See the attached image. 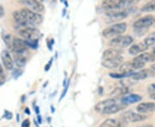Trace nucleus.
<instances>
[{"label":"nucleus","mask_w":155,"mask_h":127,"mask_svg":"<svg viewBox=\"0 0 155 127\" xmlns=\"http://www.w3.org/2000/svg\"><path fill=\"white\" fill-rule=\"evenodd\" d=\"M137 4V1L132 0H105L103 1V8L108 11H122L123 9H129Z\"/></svg>","instance_id":"nucleus-1"},{"label":"nucleus","mask_w":155,"mask_h":127,"mask_svg":"<svg viewBox=\"0 0 155 127\" xmlns=\"http://www.w3.org/2000/svg\"><path fill=\"white\" fill-rule=\"evenodd\" d=\"M127 25L125 22H119V23H115L111 25L110 27L105 28L103 30L102 34L105 38H110L113 37L115 38L116 36L121 35L127 30Z\"/></svg>","instance_id":"nucleus-2"},{"label":"nucleus","mask_w":155,"mask_h":127,"mask_svg":"<svg viewBox=\"0 0 155 127\" xmlns=\"http://www.w3.org/2000/svg\"><path fill=\"white\" fill-rule=\"evenodd\" d=\"M20 13H21L22 17L24 18V20L26 22H28L31 25V27H34V28H35V26L40 25L43 21L41 15L30 11L28 9H22V11H20Z\"/></svg>","instance_id":"nucleus-3"},{"label":"nucleus","mask_w":155,"mask_h":127,"mask_svg":"<svg viewBox=\"0 0 155 127\" xmlns=\"http://www.w3.org/2000/svg\"><path fill=\"white\" fill-rule=\"evenodd\" d=\"M133 37L130 35H119L111 40L110 41V46L111 48L119 50L127 47L133 43Z\"/></svg>","instance_id":"nucleus-4"},{"label":"nucleus","mask_w":155,"mask_h":127,"mask_svg":"<svg viewBox=\"0 0 155 127\" xmlns=\"http://www.w3.org/2000/svg\"><path fill=\"white\" fill-rule=\"evenodd\" d=\"M147 119V116L144 114H140L139 113H135L132 110L125 111L120 115V119L125 123H136L141 122Z\"/></svg>","instance_id":"nucleus-5"},{"label":"nucleus","mask_w":155,"mask_h":127,"mask_svg":"<svg viewBox=\"0 0 155 127\" xmlns=\"http://www.w3.org/2000/svg\"><path fill=\"white\" fill-rule=\"evenodd\" d=\"M19 35H21L25 40H38L41 33L36 28L28 27L22 28L19 31Z\"/></svg>","instance_id":"nucleus-6"},{"label":"nucleus","mask_w":155,"mask_h":127,"mask_svg":"<svg viewBox=\"0 0 155 127\" xmlns=\"http://www.w3.org/2000/svg\"><path fill=\"white\" fill-rule=\"evenodd\" d=\"M106 15V23H113L117 22L125 19L128 16L127 11H108Z\"/></svg>","instance_id":"nucleus-7"},{"label":"nucleus","mask_w":155,"mask_h":127,"mask_svg":"<svg viewBox=\"0 0 155 127\" xmlns=\"http://www.w3.org/2000/svg\"><path fill=\"white\" fill-rule=\"evenodd\" d=\"M153 18L154 17L153 16H146L140 18L134 22V29H148L151 26H153Z\"/></svg>","instance_id":"nucleus-8"},{"label":"nucleus","mask_w":155,"mask_h":127,"mask_svg":"<svg viewBox=\"0 0 155 127\" xmlns=\"http://www.w3.org/2000/svg\"><path fill=\"white\" fill-rule=\"evenodd\" d=\"M123 58L122 56H117L116 58H113L110 59H106V60H102V65L103 66L108 69H116L117 67H120L123 64Z\"/></svg>","instance_id":"nucleus-9"},{"label":"nucleus","mask_w":155,"mask_h":127,"mask_svg":"<svg viewBox=\"0 0 155 127\" xmlns=\"http://www.w3.org/2000/svg\"><path fill=\"white\" fill-rule=\"evenodd\" d=\"M155 75V73L151 69H147V70H140L138 71H134L131 78L133 80H143L146 78H153Z\"/></svg>","instance_id":"nucleus-10"},{"label":"nucleus","mask_w":155,"mask_h":127,"mask_svg":"<svg viewBox=\"0 0 155 127\" xmlns=\"http://www.w3.org/2000/svg\"><path fill=\"white\" fill-rule=\"evenodd\" d=\"M23 5L27 6L28 10L36 12V13H40L44 11V6L43 5L39 2V1H35V0H25V1H22Z\"/></svg>","instance_id":"nucleus-11"},{"label":"nucleus","mask_w":155,"mask_h":127,"mask_svg":"<svg viewBox=\"0 0 155 127\" xmlns=\"http://www.w3.org/2000/svg\"><path fill=\"white\" fill-rule=\"evenodd\" d=\"M1 59L3 62V65L8 71H11L14 68V61L11 58V54L9 53V52L7 50H4L1 52Z\"/></svg>","instance_id":"nucleus-12"},{"label":"nucleus","mask_w":155,"mask_h":127,"mask_svg":"<svg viewBox=\"0 0 155 127\" xmlns=\"http://www.w3.org/2000/svg\"><path fill=\"white\" fill-rule=\"evenodd\" d=\"M136 110L140 114H146L155 112V102H142L136 106Z\"/></svg>","instance_id":"nucleus-13"},{"label":"nucleus","mask_w":155,"mask_h":127,"mask_svg":"<svg viewBox=\"0 0 155 127\" xmlns=\"http://www.w3.org/2000/svg\"><path fill=\"white\" fill-rule=\"evenodd\" d=\"M141 100H142V97L140 95L136 94H131L122 96V98L120 99V101L124 106H127L129 105V104H134V103H136V102H140Z\"/></svg>","instance_id":"nucleus-14"},{"label":"nucleus","mask_w":155,"mask_h":127,"mask_svg":"<svg viewBox=\"0 0 155 127\" xmlns=\"http://www.w3.org/2000/svg\"><path fill=\"white\" fill-rule=\"evenodd\" d=\"M147 46L144 44V42H140L137 44L132 45L129 49H128V53L130 55H140L141 53H143L146 50H147Z\"/></svg>","instance_id":"nucleus-15"},{"label":"nucleus","mask_w":155,"mask_h":127,"mask_svg":"<svg viewBox=\"0 0 155 127\" xmlns=\"http://www.w3.org/2000/svg\"><path fill=\"white\" fill-rule=\"evenodd\" d=\"M125 124L120 119H107L100 125V127H124Z\"/></svg>","instance_id":"nucleus-16"},{"label":"nucleus","mask_w":155,"mask_h":127,"mask_svg":"<svg viewBox=\"0 0 155 127\" xmlns=\"http://www.w3.org/2000/svg\"><path fill=\"white\" fill-rule=\"evenodd\" d=\"M116 103V100L114 98H110V99H106L104 100H102L98 102L97 105L95 106V110L97 113H102L105 110L106 108H108L109 106H110L113 104Z\"/></svg>","instance_id":"nucleus-17"},{"label":"nucleus","mask_w":155,"mask_h":127,"mask_svg":"<svg viewBox=\"0 0 155 127\" xmlns=\"http://www.w3.org/2000/svg\"><path fill=\"white\" fill-rule=\"evenodd\" d=\"M133 60L138 61L142 64L146 65V63H153L155 61V56L151 53V52H143L141 54H140L137 57H135Z\"/></svg>","instance_id":"nucleus-18"},{"label":"nucleus","mask_w":155,"mask_h":127,"mask_svg":"<svg viewBox=\"0 0 155 127\" xmlns=\"http://www.w3.org/2000/svg\"><path fill=\"white\" fill-rule=\"evenodd\" d=\"M126 107V106H124L122 103H115L110 106H109L108 108H106L105 110L103 112L104 114H114L118 113L119 111L123 110Z\"/></svg>","instance_id":"nucleus-19"},{"label":"nucleus","mask_w":155,"mask_h":127,"mask_svg":"<svg viewBox=\"0 0 155 127\" xmlns=\"http://www.w3.org/2000/svg\"><path fill=\"white\" fill-rule=\"evenodd\" d=\"M120 52L119 50L115 49V48H109V49L105 50L103 52V60H106V59H110L113 58H116L117 56H120Z\"/></svg>","instance_id":"nucleus-20"},{"label":"nucleus","mask_w":155,"mask_h":127,"mask_svg":"<svg viewBox=\"0 0 155 127\" xmlns=\"http://www.w3.org/2000/svg\"><path fill=\"white\" fill-rule=\"evenodd\" d=\"M27 55H17L14 54V63L17 65L18 67L25 66L27 63Z\"/></svg>","instance_id":"nucleus-21"},{"label":"nucleus","mask_w":155,"mask_h":127,"mask_svg":"<svg viewBox=\"0 0 155 127\" xmlns=\"http://www.w3.org/2000/svg\"><path fill=\"white\" fill-rule=\"evenodd\" d=\"M128 88L127 87H123V86H121L119 88H116L112 93H111V95L114 96V97H118V96H124V95H127V94L128 93Z\"/></svg>","instance_id":"nucleus-22"},{"label":"nucleus","mask_w":155,"mask_h":127,"mask_svg":"<svg viewBox=\"0 0 155 127\" xmlns=\"http://www.w3.org/2000/svg\"><path fill=\"white\" fill-rule=\"evenodd\" d=\"M140 11L142 12H153L155 11V0L146 3L144 5L141 7Z\"/></svg>","instance_id":"nucleus-23"},{"label":"nucleus","mask_w":155,"mask_h":127,"mask_svg":"<svg viewBox=\"0 0 155 127\" xmlns=\"http://www.w3.org/2000/svg\"><path fill=\"white\" fill-rule=\"evenodd\" d=\"M2 38L4 40L6 46H7L9 49H12V42H13V40L11 39V34L9 33H7V32H5V31H4V32L2 33Z\"/></svg>","instance_id":"nucleus-24"},{"label":"nucleus","mask_w":155,"mask_h":127,"mask_svg":"<svg viewBox=\"0 0 155 127\" xmlns=\"http://www.w3.org/2000/svg\"><path fill=\"white\" fill-rule=\"evenodd\" d=\"M144 44L149 48L150 46H153L155 44V32L149 33L144 40Z\"/></svg>","instance_id":"nucleus-25"},{"label":"nucleus","mask_w":155,"mask_h":127,"mask_svg":"<svg viewBox=\"0 0 155 127\" xmlns=\"http://www.w3.org/2000/svg\"><path fill=\"white\" fill-rule=\"evenodd\" d=\"M28 48L35 50L38 47V40H24Z\"/></svg>","instance_id":"nucleus-26"},{"label":"nucleus","mask_w":155,"mask_h":127,"mask_svg":"<svg viewBox=\"0 0 155 127\" xmlns=\"http://www.w3.org/2000/svg\"><path fill=\"white\" fill-rule=\"evenodd\" d=\"M131 64H132V66H133L134 70H141V69H143L145 66L144 64H142V63H140V62H138V61L135 60L132 61Z\"/></svg>","instance_id":"nucleus-27"},{"label":"nucleus","mask_w":155,"mask_h":127,"mask_svg":"<svg viewBox=\"0 0 155 127\" xmlns=\"http://www.w3.org/2000/svg\"><path fill=\"white\" fill-rule=\"evenodd\" d=\"M147 91L150 94H155V83H153L150 84L147 88Z\"/></svg>","instance_id":"nucleus-28"},{"label":"nucleus","mask_w":155,"mask_h":127,"mask_svg":"<svg viewBox=\"0 0 155 127\" xmlns=\"http://www.w3.org/2000/svg\"><path fill=\"white\" fill-rule=\"evenodd\" d=\"M29 125H30L29 120H28V119H25L24 121L22 122V127H29Z\"/></svg>","instance_id":"nucleus-29"},{"label":"nucleus","mask_w":155,"mask_h":127,"mask_svg":"<svg viewBox=\"0 0 155 127\" xmlns=\"http://www.w3.org/2000/svg\"><path fill=\"white\" fill-rule=\"evenodd\" d=\"M5 75L4 74V75H2V76H0V85H3L5 82Z\"/></svg>","instance_id":"nucleus-30"},{"label":"nucleus","mask_w":155,"mask_h":127,"mask_svg":"<svg viewBox=\"0 0 155 127\" xmlns=\"http://www.w3.org/2000/svg\"><path fill=\"white\" fill-rule=\"evenodd\" d=\"M5 14V8L3 7V5H0V17H3Z\"/></svg>","instance_id":"nucleus-31"},{"label":"nucleus","mask_w":155,"mask_h":127,"mask_svg":"<svg viewBox=\"0 0 155 127\" xmlns=\"http://www.w3.org/2000/svg\"><path fill=\"white\" fill-rule=\"evenodd\" d=\"M5 117H7L6 119H12V114H11V113L5 112Z\"/></svg>","instance_id":"nucleus-32"},{"label":"nucleus","mask_w":155,"mask_h":127,"mask_svg":"<svg viewBox=\"0 0 155 127\" xmlns=\"http://www.w3.org/2000/svg\"><path fill=\"white\" fill-rule=\"evenodd\" d=\"M155 73V64H153V65H152V66H151V68H150Z\"/></svg>","instance_id":"nucleus-33"},{"label":"nucleus","mask_w":155,"mask_h":127,"mask_svg":"<svg viewBox=\"0 0 155 127\" xmlns=\"http://www.w3.org/2000/svg\"><path fill=\"white\" fill-rule=\"evenodd\" d=\"M150 98H151L152 100H155V94H150Z\"/></svg>","instance_id":"nucleus-34"},{"label":"nucleus","mask_w":155,"mask_h":127,"mask_svg":"<svg viewBox=\"0 0 155 127\" xmlns=\"http://www.w3.org/2000/svg\"><path fill=\"white\" fill-rule=\"evenodd\" d=\"M37 119H38L39 123H40V124H41V117L40 116V115H38V116H37Z\"/></svg>","instance_id":"nucleus-35"},{"label":"nucleus","mask_w":155,"mask_h":127,"mask_svg":"<svg viewBox=\"0 0 155 127\" xmlns=\"http://www.w3.org/2000/svg\"><path fill=\"white\" fill-rule=\"evenodd\" d=\"M152 53L155 56V46L153 47V49H152Z\"/></svg>","instance_id":"nucleus-36"},{"label":"nucleus","mask_w":155,"mask_h":127,"mask_svg":"<svg viewBox=\"0 0 155 127\" xmlns=\"http://www.w3.org/2000/svg\"><path fill=\"white\" fill-rule=\"evenodd\" d=\"M25 113H26L27 114H30V112L28 111V108H26V109H25Z\"/></svg>","instance_id":"nucleus-37"},{"label":"nucleus","mask_w":155,"mask_h":127,"mask_svg":"<svg viewBox=\"0 0 155 127\" xmlns=\"http://www.w3.org/2000/svg\"><path fill=\"white\" fill-rule=\"evenodd\" d=\"M35 113H37V114L39 115V108L38 107H36V108H35Z\"/></svg>","instance_id":"nucleus-38"},{"label":"nucleus","mask_w":155,"mask_h":127,"mask_svg":"<svg viewBox=\"0 0 155 127\" xmlns=\"http://www.w3.org/2000/svg\"><path fill=\"white\" fill-rule=\"evenodd\" d=\"M153 26H154L155 27V17L153 18Z\"/></svg>","instance_id":"nucleus-39"},{"label":"nucleus","mask_w":155,"mask_h":127,"mask_svg":"<svg viewBox=\"0 0 155 127\" xmlns=\"http://www.w3.org/2000/svg\"><path fill=\"white\" fill-rule=\"evenodd\" d=\"M143 127H152L151 125H148V126H143Z\"/></svg>","instance_id":"nucleus-40"}]
</instances>
